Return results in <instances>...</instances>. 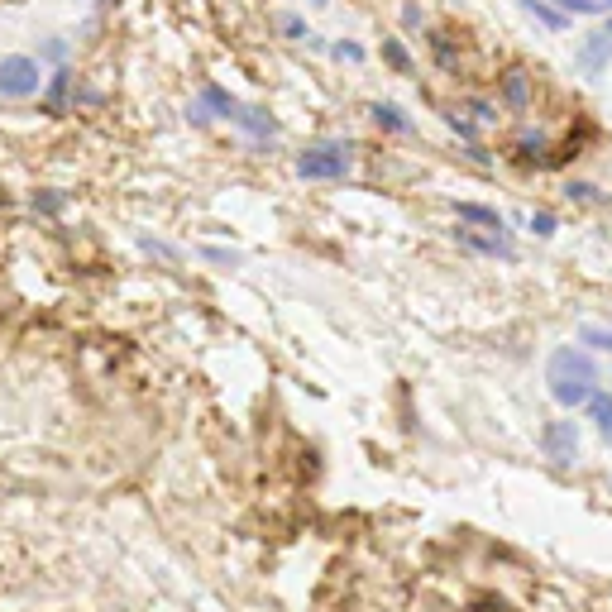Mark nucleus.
I'll return each mask as SVG.
<instances>
[{"instance_id":"1","label":"nucleus","mask_w":612,"mask_h":612,"mask_svg":"<svg viewBox=\"0 0 612 612\" xmlns=\"http://www.w3.org/2000/svg\"><path fill=\"white\" fill-rule=\"evenodd\" d=\"M546 383H550V397L560 407H579V402H589L593 383H598V364H593V354L574 350V345H560L546 364Z\"/></svg>"},{"instance_id":"2","label":"nucleus","mask_w":612,"mask_h":612,"mask_svg":"<svg viewBox=\"0 0 612 612\" xmlns=\"http://www.w3.org/2000/svg\"><path fill=\"white\" fill-rule=\"evenodd\" d=\"M354 168L350 144H316V149L297 153V177L306 182H340Z\"/></svg>"},{"instance_id":"3","label":"nucleus","mask_w":612,"mask_h":612,"mask_svg":"<svg viewBox=\"0 0 612 612\" xmlns=\"http://www.w3.org/2000/svg\"><path fill=\"white\" fill-rule=\"evenodd\" d=\"M39 91H44V67H39V58H29V53L0 58V96L5 101H29Z\"/></svg>"},{"instance_id":"4","label":"nucleus","mask_w":612,"mask_h":612,"mask_svg":"<svg viewBox=\"0 0 612 612\" xmlns=\"http://www.w3.org/2000/svg\"><path fill=\"white\" fill-rule=\"evenodd\" d=\"M541 450H546L550 464H574L579 459V431H574V421H546L541 426Z\"/></svg>"},{"instance_id":"5","label":"nucleus","mask_w":612,"mask_h":612,"mask_svg":"<svg viewBox=\"0 0 612 612\" xmlns=\"http://www.w3.org/2000/svg\"><path fill=\"white\" fill-rule=\"evenodd\" d=\"M230 125L244 130L249 139H273V134H278L273 115H263V110H254V106H240V101H235V110H230Z\"/></svg>"},{"instance_id":"6","label":"nucleus","mask_w":612,"mask_h":612,"mask_svg":"<svg viewBox=\"0 0 612 612\" xmlns=\"http://www.w3.org/2000/svg\"><path fill=\"white\" fill-rule=\"evenodd\" d=\"M67 96H72V72H67V67H58V72L48 77V87H44V110H48V115H63Z\"/></svg>"},{"instance_id":"7","label":"nucleus","mask_w":612,"mask_h":612,"mask_svg":"<svg viewBox=\"0 0 612 612\" xmlns=\"http://www.w3.org/2000/svg\"><path fill=\"white\" fill-rule=\"evenodd\" d=\"M369 115H373V125L378 130H388V134H412V120L402 115V110L393 106V101H378V106H369Z\"/></svg>"},{"instance_id":"8","label":"nucleus","mask_w":612,"mask_h":612,"mask_svg":"<svg viewBox=\"0 0 612 612\" xmlns=\"http://www.w3.org/2000/svg\"><path fill=\"white\" fill-rule=\"evenodd\" d=\"M503 101L512 110H526V101H531V82H526L522 67H512V72L503 77Z\"/></svg>"},{"instance_id":"9","label":"nucleus","mask_w":612,"mask_h":612,"mask_svg":"<svg viewBox=\"0 0 612 612\" xmlns=\"http://www.w3.org/2000/svg\"><path fill=\"white\" fill-rule=\"evenodd\" d=\"M608 53H612L608 34H589V39H584V48H579V63L589 67V72H598V67L608 63Z\"/></svg>"},{"instance_id":"10","label":"nucleus","mask_w":612,"mask_h":612,"mask_svg":"<svg viewBox=\"0 0 612 612\" xmlns=\"http://www.w3.org/2000/svg\"><path fill=\"white\" fill-rule=\"evenodd\" d=\"M455 211H459V220H474V225H488V230H498V235H503V216H498L493 206H479V201H459Z\"/></svg>"},{"instance_id":"11","label":"nucleus","mask_w":612,"mask_h":612,"mask_svg":"<svg viewBox=\"0 0 612 612\" xmlns=\"http://www.w3.org/2000/svg\"><path fill=\"white\" fill-rule=\"evenodd\" d=\"M589 416L598 426V436L612 440V393H589Z\"/></svg>"},{"instance_id":"12","label":"nucleus","mask_w":612,"mask_h":612,"mask_svg":"<svg viewBox=\"0 0 612 612\" xmlns=\"http://www.w3.org/2000/svg\"><path fill=\"white\" fill-rule=\"evenodd\" d=\"M526 15H536L541 24H550V29H565V15L555 10V5H546V0H522Z\"/></svg>"},{"instance_id":"13","label":"nucleus","mask_w":612,"mask_h":612,"mask_svg":"<svg viewBox=\"0 0 612 612\" xmlns=\"http://www.w3.org/2000/svg\"><path fill=\"white\" fill-rule=\"evenodd\" d=\"M579 340H584V345H593V350H608L612 354V326H584V330H579Z\"/></svg>"},{"instance_id":"14","label":"nucleus","mask_w":612,"mask_h":612,"mask_svg":"<svg viewBox=\"0 0 612 612\" xmlns=\"http://www.w3.org/2000/svg\"><path fill=\"white\" fill-rule=\"evenodd\" d=\"M383 58H388V63L397 67V72H412V53L397 44V39H383Z\"/></svg>"},{"instance_id":"15","label":"nucleus","mask_w":612,"mask_h":612,"mask_svg":"<svg viewBox=\"0 0 612 612\" xmlns=\"http://www.w3.org/2000/svg\"><path fill=\"white\" fill-rule=\"evenodd\" d=\"M560 5V15H598L603 10V0H555Z\"/></svg>"},{"instance_id":"16","label":"nucleus","mask_w":612,"mask_h":612,"mask_svg":"<svg viewBox=\"0 0 612 612\" xmlns=\"http://www.w3.org/2000/svg\"><path fill=\"white\" fill-rule=\"evenodd\" d=\"M431 48H436V58L445 67H455V48H450V34H436V39H431Z\"/></svg>"},{"instance_id":"17","label":"nucleus","mask_w":612,"mask_h":612,"mask_svg":"<svg viewBox=\"0 0 612 612\" xmlns=\"http://www.w3.org/2000/svg\"><path fill=\"white\" fill-rule=\"evenodd\" d=\"M565 197L569 201H598V187H589V182H569Z\"/></svg>"},{"instance_id":"18","label":"nucleus","mask_w":612,"mask_h":612,"mask_svg":"<svg viewBox=\"0 0 612 612\" xmlns=\"http://www.w3.org/2000/svg\"><path fill=\"white\" fill-rule=\"evenodd\" d=\"M34 211H48V216H53V211H63V197H58V192H44V197H34Z\"/></svg>"},{"instance_id":"19","label":"nucleus","mask_w":612,"mask_h":612,"mask_svg":"<svg viewBox=\"0 0 612 612\" xmlns=\"http://www.w3.org/2000/svg\"><path fill=\"white\" fill-rule=\"evenodd\" d=\"M531 230H536V235H555V216H550V211H536V216H531Z\"/></svg>"},{"instance_id":"20","label":"nucleus","mask_w":612,"mask_h":612,"mask_svg":"<svg viewBox=\"0 0 612 612\" xmlns=\"http://www.w3.org/2000/svg\"><path fill=\"white\" fill-rule=\"evenodd\" d=\"M335 58H340V63H359V58H364V48L359 44H335Z\"/></svg>"},{"instance_id":"21","label":"nucleus","mask_w":612,"mask_h":612,"mask_svg":"<svg viewBox=\"0 0 612 612\" xmlns=\"http://www.w3.org/2000/svg\"><path fill=\"white\" fill-rule=\"evenodd\" d=\"M201 254H206L211 263H230V268L240 263V254H235V249H201Z\"/></svg>"},{"instance_id":"22","label":"nucleus","mask_w":612,"mask_h":612,"mask_svg":"<svg viewBox=\"0 0 612 612\" xmlns=\"http://www.w3.org/2000/svg\"><path fill=\"white\" fill-rule=\"evenodd\" d=\"M283 29H287V39H306V24L297 15H283Z\"/></svg>"},{"instance_id":"23","label":"nucleus","mask_w":612,"mask_h":612,"mask_svg":"<svg viewBox=\"0 0 612 612\" xmlns=\"http://www.w3.org/2000/svg\"><path fill=\"white\" fill-rule=\"evenodd\" d=\"M44 58H53V63H63V58H67V44H63V39H53V44H44Z\"/></svg>"},{"instance_id":"24","label":"nucleus","mask_w":612,"mask_h":612,"mask_svg":"<svg viewBox=\"0 0 612 612\" xmlns=\"http://www.w3.org/2000/svg\"><path fill=\"white\" fill-rule=\"evenodd\" d=\"M469 110H474L479 120H493V106H488V101H469Z\"/></svg>"},{"instance_id":"25","label":"nucleus","mask_w":612,"mask_h":612,"mask_svg":"<svg viewBox=\"0 0 612 612\" xmlns=\"http://www.w3.org/2000/svg\"><path fill=\"white\" fill-rule=\"evenodd\" d=\"M311 5H330V0H311Z\"/></svg>"},{"instance_id":"26","label":"nucleus","mask_w":612,"mask_h":612,"mask_svg":"<svg viewBox=\"0 0 612 612\" xmlns=\"http://www.w3.org/2000/svg\"><path fill=\"white\" fill-rule=\"evenodd\" d=\"M608 39H612V20H608Z\"/></svg>"},{"instance_id":"27","label":"nucleus","mask_w":612,"mask_h":612,"mask_svg":"<svg viewBox=\"0 0 612 612\" xmlns=\"http://www.w3.org/2000/svg\"><path fill=\"white\" fill-rule=\"evenodd\" d=\"M608 5H612V0H608Z\"/></svg>"}]
</instances>
